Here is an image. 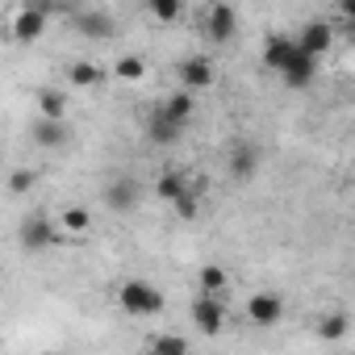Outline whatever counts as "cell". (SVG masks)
Returning a JSON list of instances; mask_svg holds the SVG:
<instances>
[{"label":"cell","mask_w":355,"mask_h":355,"mask_svg":"<svg viewBox=\"0 0 355 355\" xmlns=\"http://www.w3.org/2000/svg\"><path fill=\"white\" fill-rule=\"evenodd\" d=\"M117 305H121V313H130V318H155V313H163L167 297H163L159 284L134 276V280H121V288H117Z\"/></svg>","instance_id":"1"},{"label":"cell","mask_w":355,"mask_h":355,"mask_svg":"<svg viewBox=\"0 0 355 355\" xmlns=\"http://www.w3.org/2000/svg\"><path fill=\"white\" fill-rule=\"evenodd\" d=\"M46 9L42 5H17L13 13H9V38L13 42H21V46H30V42H38L42 34H46Z\"/></svg>","instance_id":"2"},{"label":"cell","mask_w":355,"mask_h":355,"mask_svg":"<svg viewBox=\"0 0 355 355\" xmlns=\"http://www.w3.org/2000/svg\"><path fill=\"white\" fill-rule=\"evenodd\" d=\"M189 318H193V326H197L205 338H218L222 326H226V305H222V297H205V293H197L193 305H189Z\"/></svg>","instance_id":"3"},{"label":"cell","mask_w":355,"mask_h":355,"mask_svg":"<svg viewBox=\"0 0 355 355\" xmlns=\"http://www.w3.org/2000/svg\"><path fill=\"white\" fill-rule=\"evenodd\" d=\"M247 318H251V326H259V330L280 326V322H284V297L272 293V288L251 293V297H247Z\"/></svg>","instance_id":"4"},{"label":"cell","mask_w":355,"mask_h":355,"mask_svg":"<svg viewBox=\"0 0 355 355\" xmlns=\"http://www.w3.org/2000/svg\"><path fill=\"white\" fill-rule=\"evenodd\" d=\"M175 76H180V88L184 92H205V88H214V80H218V71H214V59H205V55H189V59H180V67H175Z\"/></svg>","instance_id":"5"},{"label":"cell","mask_w":355,"mask_h":355,"mask_svg":"<svg viewBox=\"0 0 355 355\" xmlns=\"http://www.w3.org/2000/svg\"><path fill=\"white\" fill-rule=\"evenodd\" d=\"M201 30H205V38L209 42H230L234 34H239V9L234 5H209L205 9V17H201Z\"/></svg>","instance_id":"6"},{"label":"cell","mask_w":355,"mask_h":355,"mask_svg":"<svg viewBox=\"0 0 355 355\" xmlns=\"http://www.w3.org/2000/svg\"><path fill=\"white\" fill-rule=\"evenodd\" d=\"M146 142H155V146H175V142H180L184 138V125L180 121H175L163 105H155L150 113H146Z\"/></svg>","instance_id":"7"},{"label":"cell","mask_w":355,"mask_h":355,"mask_svg":"<svg viewBox=\"0 0 355 355\" xmlns=\"http://www.w3.org/2000/svg\"><path fill=\"white\" fill-rule=\"evenodd\" d=\"M63 234H59V226L51 222V218H42V214H34V218H26L21 222V251H46V247H55Z\"/></svg>","instance_id":"8"},{"label":"cell","mask_w":355,"mask_h":355,"mask_svg":"<svg viewBox=\"0 0 355 355\" xmlns=\"http://www.w3.org/2000/svg\"><path fill=\"white\" fill-rule=\"evenodd\" d=\"M71 21H76V30H80L84 38H92V42H105V38L117 34V21H113L109 9H80Z\"/></svg>","instance_id":"9"},{"label":"cell","mask_w":355,"mask_h":355,"mask_svg":"<svg viewBox=\"0 0 355 355\" xmlns=\"http://www.w3.org/2000/svg\"><path fill=\"white\" fill-rule=\"evenodd\" d=\"M318 67H322V59H313V55H305L301 51V42H297V51H293V59H288V67L280 71V80L288 84V88H309L313 80H318Z\"/></svg>","instance_id":"10"},{"label":"cell","mask_w":355,"mask_h":355,"mask_svg":"<svg viewBox=\"0 0 355 355\" xmlns=\"http://www.w3.org/2000/svg\"><path fill=\"white\" fill-rule=\"evenodd\" d=\"M259 163H263V155H259V146L255 142H234L230 146V155H226V171L234 175V180H251V175L259 171Z\"/></svg>","instance_id":"11"},{"label":"cell","mask_w":355,"mask_h":355,"mask_svg":"<svg viewBox=\"0 0 355 355\" xmlns=\"http://www.w3.org/2000/svg\"><path fill=\"white\" fill-rule=\"evenodd\" d=\"M297 42H301V51L305 55H313V59H322L326 51H334V26L330 21H305L301 26V34H297Z\"/></svg>","instance_id":"12"},{"label":"cell","mask_w":355,"mask_h":355,"mask_svg":"<svg viewBox=\"0 0 355 355\" xmlns=\"http://www.w3.org/2000/svg\"><path fill=\"white\" fill-rule=\"evenodd\" d=\"M293 51H297V38H288V34H268V38H263V67L280 76V71L288 67Z\"/></svg>","instance_id":"13"},{"label":"cell","mask_w":355,"mask_h":355,"mask_svg":"<svg viewBox=\"0 0 355 355\" xmlns=\"http://www.w3.org/2000/svg\"><path fill=\"white\" fill-rule=\"evenodd\" d=\"M30 134H34V146L59 150V146H67V138H71V121H46V117H38Z\"/></svg>","instance_id":"14"},{"label":"cell","mask_w":355,"mask_h":355,"mask_svg":"<svg viewBox=\"0 0 355 355\" xmlns=\"http://www.w3.org/2000/svg\"><path fill=\"white\" fill-rule=\"evenodd\" d=\"M189 175L180 171V167H167V171H159V180H155V197L159 201H167V205H175L180 197H189Z\"/></svg>","instance_id":"15"},{"label":"cell","mask_w":355,"mask_h":355,"mask_svg":"<svg viewBox=\"0 0 355 355\" xmlns=\"http://www.w3.org/2000/svg\"><path fill=\"white\" fill-rule=\"evenodd\" d=\"M105 205H109L113 214H130V209L138 205V184L130 180V175H117V180L105 189Z\"/></svg>","instance_id":"16"},{"label":"cell","mask_w":355,"mask_h":355,"mask_svg":"<svg viewBox=\"0 0 355 355\" xmlns=\"http://www.w3.org/2000/svg\"><path fill=\"white\" fill-rule=\"evenodd\" d=\"M34 105H38V113L46 117V121H67V92L63 88H38V96H34Z\"/></svg>","instance_id":"17"},{"label":"cell","mask_w":355,"mask_h":355,"mask_svg":"<svg viewBox=\"0 0 355 355\" xmlns=\"http://www.w3.org/2000/svg\"><path fill=\"white\" fill-rule=\"evenodd\" d=\"M67 80H71V88H96V84L109 80V71L101 63H92V59H80V63L67 67Z\"/></svg>","instance_id":"18"},{"label":"cell","mask_w":355,"mask_h":355,"mask_svg":"<svg viewBox=\"0 0 355 355\" xmlns=\"http://www.w3.org/2000/svg\"><path fill=\"white\" fill-rule=\"evenodd\" d=\"M159 105H163L175 121H180V125H189V121L197 117V96H193V92H184V88H180V92H171V96H167V101H159Z\"/></svg>","instance_id":"19"},{"label":"cell","mask_w":355,"mask_h":355,"mask_svg":"<svg viewBox=\"0 0 355 355\" xmlns=\"http://www.w3.org/2000/svg\"><path fill=\"white\" fill-rule=\"evenodd\" d=\"M113 76H117L121 84H138V80L146 76V59H142V55H134V51H125V55L113 63Z\"/></svg>","instance_id":"20"},{"label":"cell","mask_w":355,"mask_h":355,"mask_svg":"<svg viewBox=\"0 0 355 355\" xmlns=\"http://www.w3.org/2000/svg\"><path fill=\"white\" fill-rule=\"evenodd\" d=\"M197 280H201V293H205V297H222V293H226V284H230V276H226V268H222V263H205Z\"/></svg>","instance_id":"21"},{"label":"cell","mask_w":355,"mask_h":355,"mask_svg":"<svg viewBox=\"0 0 355 355\" xmlns=\"http://www.w3.org/2000/svg\"><path fill=\"white\" fill-rule=\"evenodd\" d=\"M347 330H351V318H347V313H326V318L318 322V338H326V343L347 338Z\"/></svg>","instance_id":"22"},{"label":"cell","mask_w":355,"mask_h":355,"mask_svg":"<svg viewBox=\"0 0 355 355\" xmlns=\"http://www.w3.org/2000/svg\"><path fill=\"white\" fill-rule=\"evenodd\" d=\"M146 13H150L155 21L171 26V21H180V17H184V5H180V0H150V5H146Z\"/></svg>","instance_id":"23"},{"label":"cell","mask_w":355,"mask_h":355,"mask_svg":"<svg viewBox=\"0 0 355 355\" xmlns=\"http://www.w3.org/2000/svg\"><path fill=\"white\" fill-rule=\"evenodd\" d=\"M150 355H189V338L184 334H155Z\"/></svg>","instance_id":"24"},{"label":"cell","mask_w":355,"mask_h":355,"mask_svg":"<svg viewBox=\"0 0 355 355\" xmlns=\"http://www.w3.org/2000/svg\"><path fill=\"white\" fill-rule=\"evenodd\" d=\"M88 226H92V214H88L84 205L63 209V230H67V234H88Z\"/></svg>","instance_id":"25"},{"label":"cell","mask_w":355,"mask_h":355,"mask_svg":"<svg viewBox=\"0 0 355 355\" xmlns=\"http://www.w3.org/2000/svg\"><path fill=\"white\" fill-rule=\"evenodd\" d=\"M34 184H38V171H34V167H17V171L9 175V193H13V197H26Z\"/></svg>","instance_id":"26"},{"label":"cell","mask_w":355,"mask_h":355,"mask_svg":"<svg viewBox=\"0 0 355 355\" xmlns=\"http://www.w3.org/2000/svg\"><path fill=\"white\" fill-rule=\"evenodd\" d=\"M171 209H175V218H180V222H193L201 214V189H189V197H180Z\"/></svg>","instance_id":"27"},{"label":"cell","mask_w":355,"mask_h":355,"mask_svg":"<svg viewBox=\"0 0 355 355\" xmlns=\"http://www.w3.org/2000/svg\"><path fill=\"white\" fill-rule=\"evenodd\" d=\"M338 13H343L351 26H355V0H343V5H338Z\"/></svg>","instance_id":"28"},{"label":"cell","mask_w":355,"mask_h":355,"mask_svg":"<svg viewBox=\"0 0 355 355\" xmlns=\"http://www.w3.org/2000/svg\"><path fill=\"white\" fill-rule=\"evenodd\" d=\"M51 355H67V351H51Z\"/></svg>","instance_id":"29"}]
</instances>
